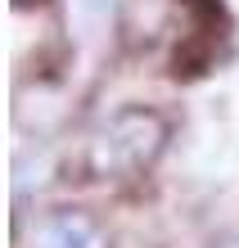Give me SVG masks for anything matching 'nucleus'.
I'll return each instance as SVG.
<instances>
[{
  "instance_id": "nucleus-3",
  "label": "nucleus",
  "mask_w": 239,
  "mask_h": 248,
  "mask_svg": "<svg viewBox=\"0 0 239 248\" xmlns=\"http://www.w3.org/2000/svg\"><path fill=\"white\" fill-rule=\"evenodd\" d=\"M221 248H239V235H235V239H226V244H221Z\"/></svg>"
},
{
  "instance_id": "nucleus-1",
  "label": "nucleus",
  "mask_w": 239,
  "mask_h": 248,
  "mask_svg": "<svg viewBox=\"0 0 239 248\" xmlns=\"http://www.w3.org/2000/svg\"><path fill=\"white\" fill-rule=\"evenodd\" d=\"M167 144V118L154 108H117L86 144V171L99 181H136L158 163Z\"/></svg>"
},
{
  "instance_id": "nucleus-2",
  "label": "nucleus",
  "mask_w": 239,
  "mask_h": 248,
  "mask_svg": "<svg viewBox=\"0 0 239 248\" xmlns=\"http://www.w3.org/2000/svg\"><path fill=\"white\" fill-rule=\"evenodd\" d=\"M23 248H109V235L95 217H86L77 208H54L46 217H36Z\"/></svg>"
}]
</instances>
